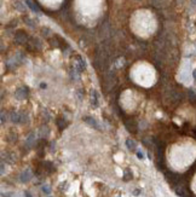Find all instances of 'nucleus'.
I'll return each mask as SVG.
<instances>
[{"label": "nucleus", "mask_w": 196, "mask_h": 197, "mask_svg": "<svg viewBox=\"0 0 196 197\" xmlns=\"http://www.w3.org/2000/svg\"><path fill=\"white\" fill-rule=\"evenodd\" d=\"M25 5H27L32 11H34V12H36V14H39V12H40V9H39L32 0H25Z\"/></svg>", "instance_id": "obj_13"}, {"label": "nucleus", "mask_w": 196, "mask_h": 197, "mask_svg": "<svg viewBox=\"0 0 196 197\" xmlns=\"http://www.w3.org/2000/svg\"><path fill=\"white\" fill-rule=\"evenodd\" d=\"M85 68H86L85 61H84L80 56H77V57H76V62L74 63V69L77 70V71H82Z\"/></svg>", "instance_id": "obj_3"}, {"label": "nucleus", "mask_w": 196, "mask_h": 197, "mask_svg": "<svg viewBox=\"0 0 196 197\" xmlns=\"http://www.w3.org/2000/svg\"><path fill=\"white\" fill-rule=\"evenodd\" d=\"M125 126L126 128L128 129V132L131 133H137V131H138V126H137V122L133 121V120H127L125 122Z\"/></svg>", "instance_id": "obj_4"}, {"label": "nucleus", "mask_w": 196, "mask_h": 197, "mask_svg": "<svg viewBox=\"0 0 196 197\" xmlns=\"http://www.w3.org/2000/svg\"><path fill=\"white\" fill-rule=\"evenodd\" d=\"M15 41L17 43V44H25L28 41V35L25 34L23 30H20V32H17L16 33V36H15Z\"/></svg>", "instance_id": "obj_2"}, {"label": "nucleus", "mask_w": 196, "mask_h": 197, "mask_svg": "<svg viewBox=\"0 0 196 197\" xmlns=\"http://www.w3.org/2000/svg\"><path fill=\"white\" fill-rule=\"evenodd\" d=\"M126 145H127L128 150H131V151H135V150L137 149V144H136V141L132 140V139H127V140H126Z\"/></svg>", "instance_id": "obj_14"}, {"label": "nucleus", "mask_w": 196, "mask_h": 197, "mask_svg": "<svg viewBox=\"0 0 196 197\" xmlns=\"http://www.w3.org/2000/svg\"><path fill=\"white\" fill-rule=\"evenodd\" d=\"M16 7L20 10V11H23L24 9H23V6H22V4L21 3H16Z\"/></svg>", "instance_id": "obj_24"}, {"label": "nucleus", "mask_w": 196, "mask_h": 197, "mask_svg": "<svg viewBox=\"0 0 196 197\" xmlns=\"http://www.w3.org/2000/svg\"><path fill=\"white\" fill-rule=\"evenodd\" d=\"M24 22H27V24L29 25V27H34V23H33L32 19H29L28 17H24Z\"/></svg>", "instance_id": "obj_18"}, {"label": "nucleus", "mask_w": 196, "mask_h": 197, "mask_svg": "<svg viewBox=\"0 0 196 197\" xmlns=\"http://www.w3.org/2000/svg\"><path fill=\"white\" fill-rule=\"evenodd\" d=\"M40 87H41V88H46V84H44V82H43V84L40 85Z\"/></svg>", "instance_id": "obj_29"}, {"label": "nucleus", "mask_w": 196, "mask_h": 197, "mask_svg": "<svg viewBox=\"0 0 196 197\" xmlns=\"http://www.w3.org/2000/svg\"><path fill=\"white\" fill-rule=\"evenodd\" d=\"M189 99L192 103H196V93H195L194 91H189Z\"/></svg>", "instance_id": "obj_16"}, {"label": "nucleus", "mask_w": 196, "mask_h": 197, "mask_svg": "<svg viewBox=\"0 0 196 197\" xmlns=\"http://www.w3.org/2000/svg\"><path fill=\"white\" fill-rule=\"evenodd\" d=\"M24 197H33V196L30 195V192H28V191H25V192H24Z\"/></svg>", "instance_id": "obj_26"}, {"label": "nucleus", "mask_w": 196, "mask_h": 197, "mask_svg": "<svg viewBox=\"0 0 196 197\" xmlns=\"http://www.w3.org/2000/svg\"><path fill=\"white\" fill-rule=\"evenodd\" d=\"M137 157H138V159H140V160H143V159H144V154H143V152H140V151H138L137 152Z\"/></svg>", "instance_id": "obj_23"}, {"label": "nucleus", "mask_w": 196, "mask_h": 197, "mask_svg": "<svg viewBox=\"0 0 196 197\" xmlns=\"http://www.w3.org/2000/svg\"><path fill=\"white\" fill-rule=\"evenodd\" d=\"M6 122V115H5V111H1V123H5Z\"/></svg>", "instance_id": "obj_21"}, {"label": "nucleus", "mask_w": 196, "mask_h": 197, "mask_svg": "<svg viewBox=\"0 0 196 197\" xmlns=\"http://www.w3.org/2000/svg\"><path fill=\"white\" fill-rule=\"evenodd\" d=\"M124 179H125V180H131V179H132V174H131L129 169H126V170H125V174H124Z\"/></svg>", "instance_id": "obj_17"}, {"label": "nucleus", "mask_w": 196, "mask_h": 197, "mask_svg": "<svg viewBox=\"0 0 196 197\" xmlns=\"http://www.w3.org/2000/svg\"><path fill=\"white\" fill-rule=\"evenodd\" d=\"M133 195H135V196H138V195H139V190H135V191H133Z\"/></svg>", "instance_id": "obj_28"}, {"label": "nucleus", "mask_w": 196, "mask_h": 197, "mask_svg": "<svg viewBox=\"0 0 196 197\" xmlns=\"http://www.w3.org/2000/svg\"><path fill=\"white\" fill-rule=\"evenodd\" d=\"M10 120H11V122H14V123L21 122V113H11Z\"/></svg>", "instance_id": "obj_12"}, {"label": "nucleus", "mask_w": 196, "mask_h": 197, "mask_svg": "<svg viewBox=\"0 0 196 197\" xmlns=\"http://www.w3.org/2000/svg\"><path fill=\"white\" fill-rule=\"evenodd\" d=\"M43 191H44L45 193H47V195H48V193L51 192V189H50V186H47V185H44V186H43Z\"/></svg>", "instance_id": "obj_19"}, {"label": "nucleus", "mask_w": 196, "mask_h": 197, "mask_svg": "<svg viewBox=\"0 0 196 197\" xmlns=\"http://www.w3.org/2000/svg\"><path fill=\"white\" fill-rule=\"evenodd\" d=\"M176 193H177L178 196H180V197H189L187 189H185L184 186H182V185L176 186Z\"/></svg>", "instance_id": "obj_8"}, {"label": "nucleus", "mask_w": 196, "mask_h": 197, "mask_svg": "<svg viewBox=\"0 0 196 197\" xmlns=\"http://www.w3.org/2000/svg\"><path fill=\"white\" fill-rule=\"evenodd\" d=\"M5 173V165H4V162H1V174H4Z\"/></svg>", "instance_id": "obj_25"}, {"label": "nucleus", "mask_w": 196, "mask_h": 197, "mask_svg": "<svg viewBox=\"0 0 196 197\" xmlns=\"http://www.w3.org/2000/svg\"><path fill=\"white\" fill-rule=\"evenodd\" d=\"M3 157V162H7V163H14L16 161V156L12 152H3L1 155Z\"/></svg>", "instance_id": "obj_5"}, {"label": "nucleus", "mask_w": 196, "mask_h": 197, "mask_svg": "<svg viewBox=\"0 0 196 197\" xmlns=\"http://www.w3.org/2000/svg\"><path fill=\"white\" fill-rule=\"evenodd\" d=\"M48 133H50V129L47 128V126H41V128H40V132H39V134H40L43 138H46V137L48 136Z\"/></svg>", "instance_id": "obj_15"}, {"label": "nucleus", "mask_w": 196, "mask_h": 197, "mask_svg": "<svg viewBox=\"0 0 196 197\" xmlns=\"http://www.w3.org/2000/svg\"><path fill=\"white\" fill-rule=\"evenodd\" d=\"M57 126H58V128H59V131H63L65 127H67V125H68V122H67V120L65 119H63V117H58L57 119Z\"/></svg>", "instance_id": "obj_11"}, {"label": "nucleus", "mask_w": 196, "mask_h": 197, "mask_svg": "<svg viewBox=\"0 0 196 197\" xmlns=\"http://www.w3.org/2000/svg\"><path fill=\"white\" fill-rule=\"evenodd\" d=\"M7 139H10V140H12V141H15V140L17 139V136L12 133V136H9V137H7Z\"/></svg>", "instance_id": "obj_22"}, {"label": "nucleus", "mask_w": 196, "mask_h": 197, "mask_svg": "<svg viewBox=\"0 0 196 197\" xmlns=\"http://www.w3.org/2000/svg\"><path fill=\"white\" fill-rule=\"evenodd\" d=\"M192 77H194V80L196 81V69H195V70L192 71Z\"/></svg>", "instance_id": "obj_27"}, {"label": "nucleus", "mask_w": 196, "mask_h": 197, "mask_svg": "<svg viewBox=\"0 0 196 197\" xmlns=\"http://www.w3.org/2000/svg\"><path fill=\"white\" fill-rule=\"evenodd\" d=\"M27 120H28L27 115H25V114H21V122H22V123H24V122L27 121Z\"/></svg>", "instance_id": "obj_20"}, {"label": "nucleus", "mask_w": 196, "mask_h": 197, "mask_svg": "<svg viewBox=\"0 0 196 197\" xmlns=\"http://www.w3.org/2000/svg\"><path fill=\"white\" fill-rule=\"evenodd\" d=\"M91 104H92L93 108L98 107V93H97V91L91 92Z\"/></svg>", "instance_id": "obj_9"}, {"label": "nucleus", "mask_w": 196, "mask_h": 197, "mask_svg": "<svg viewBox=\"0 0 196 197\" xmlns=\"http://www.w3.org/2000/svg\"><path fill=\"white\" fill-rule=\"evenodd\" d=\"M32 178H33V174H32V172H30V169L23 170L22 174H21V177H20V179H21L22 183H28Z\"/></svg>", "instance_id": "obj_6"}, {"label": "nucleus", "mask_w": 196, "mask_h": 197, "mask_svg": "<svg viewBox=\"0 0 196 197\" xmlns=\"http://www.w3.org/2000/svg\"><path fill=\"white\" fill-rule=\"evenodd\" d=\"M33 145H35V133L29 134V137L25 140V146L27 148H32Z\"/></svg>", "instance_id": "obj_10"}, {"label": "nucleus", "mask_w": 196, "mask_h": 197, "mask_svg": "<svg viewBox=\"0 0 196 197\" xmlns=\"http://www.w3.org/2000/svg\"><path fill=\"white\" fill-rule=\"evenodd\" d=\"M84 122H86L88 126L93 127V128H96V129H99V126H98L97 121H96L95 119H92V117H90V116H85V117H84Z\"/></svg>", "instance_id": "obj_7"}, {"label": "nucleus", "mask_w": 196, "mask_h": 197, "mask_svg": "<svg viewBox=\"0 0 196 197\" xmlns=\"http://www.w3.org/2000/svg\"><path fill=\"white\" fill-rule=\"evenodd\" d=\"M28 95H29V88H28V87H25V86L17 88L16 92H15V97H16L18 100H23V99H25V98L28 97Z\"/></svg>", "instance_id": "obj_1"}]
</instances>
